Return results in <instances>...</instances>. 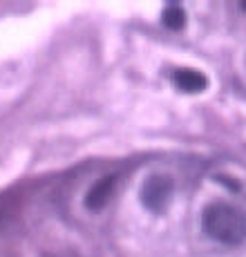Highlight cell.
<instances>
[{
  "label": "cell",
  "instance_id": "2",
  "mask_svg": "<svg viewBox=\"0 0 246 257\" xmlns=\"http://www.w3.org/2000/svg\"><path fill=\"white\" fill-rule=\"evenodd\" d=\"M172 197V181L170 177L164 175H152L146 179L144 188H141V201L148 210L152 212H161L168 206Z\"/></svg>",
  "mask_w": 246,
  "mask_h": 257
},
{
  "label": "cell",
  "instance_id": "4",
  "mask_svg": "<svg viewBox=\"0 0 246 257\" xmlns=\"http://www.w3.org/2000/svg\"><path fill=\"white\" fill-rule=\"evenodd\" d=\"M114 184H116L114 177H103L98 184L92 186L90 192H87V197H85V206H87V208H92V210L103 208V206L107 204V199H110L112 190H114Z\"/></svg>",
  "mask_w": 246,
  "mask_h": 257
},
{
  "label": "cell",
  "instance_id": "3",
  "mask_svg": "<svg viewBox=\"0 0 246 257\" xmlns=\"http://www.w3.org/2000/svg\"><path fill=\"white\" fill-rule=\"evenodd\" d=\"M172 83L179 87L181 92H188V94H197V92H204L208 87V78L206 74H201L199 70H190V67H181L172 74Z\"/></svg>",
  "mask_w": 246,
  "mask_h": 257
},
{
  "label": "cell",
  "instance_id": "5",
  "mask_svg": "<svg viewBox=\"0 0 246 257\" xmlns=\"http://www.w3.org/2000/svg\"><path fill=\"white\" fill-rule=\"evenodd\" d=\"M161 21L168 29H181L186 25V12L179 7V5H168L161 14Z\"/></svg>",
  "mask_w": 246,
  "mask_h": 257
},
{
  "label": "cell",
  "instance_id": "1",
  "mask_svg": "<svg viewBox=\"0 0 246 257\" xmlns=\"http://www.w3.org/2000/svg\"><path fill=\"white\" fill-rule=\"evenodd\" d=\"M201 228L219 244H242L246 239V212L228 204H210L201 212Z\"/></svg>",
  "mask_w": 246,
  "mask_h": 257
}]
</instances>
